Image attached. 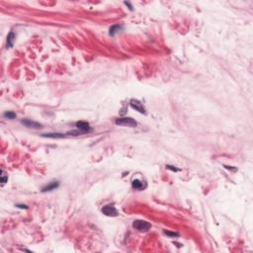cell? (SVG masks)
I'll list each match as a JSON object with an SVG mask.
<instances>
[{
    "label": "cell",
    "mask_w": 253,
    "mask_h": 253,
    "mask_svg": "<svg viewBox=\"0 0 253 253\" xmlns=\"http://www.w3.org/2000/svg\"><path fill=\"white\" fill-rule=\"evenodd\" d=\"M116 125L123 127H129V128H135L138 126V123L133 118L130 117H124V118H119L116 120Z\"/></svg>",
    "instance_id": "cell-1"
},
{
    "label": "cell",
    "mask_w": 253,
    "mask_h": 253,
    "mask_svg": "<svg viewBox=\"0 0 253 253\" xmlns=\"http://www.w3.org/2000/svg\"><path fill=\"white\" fill-rule=\"evenodd\" d=\"M133 227L140 232H146L151 228V224L145 221L138 220V221H135L134 222H133Z\"/></svg>",
    "instance_id": "cell-2"
},
{
    "label": "cell",
    "mask_w": 253,
    "mask_h": 253,
    "mask_svg": "<svg viewBox=\"0 0 253 253\" xmlns=\"http://www.w3.org/2000/svg\"><path fill=\"white\" fill-rule=\"evenodd\" d=\"M130 107H132L133 109H135V111H138V113H141V114H145L146 113L145 108V106L143 105V103H140L137 99H132V100H130Z\"/></svg>",
    "instance_id": "cell-3"
},
{
    "label": "cell",
    "mask_w": 253,
    "mask_h": 253,
    "mask_svg": "<svg viewBox=\"0 0 253 253\" xmlns=\"http://www.w3.org/2000/svg\"><path fill=\"white\" fill-rule=\"evenodd\" d=\"M102 213L107 217H117L119 215L118 211L113 205H106L105 207H103Z\"/></svg>",
    "instance_id": "cell-4"
},
{
    "label": "cell",
    "mask_w": 253,
    "mask_h": 253,
    "mask_svg": "<svg viewBox=\"0 0 253 253\" xmlns=\"http://www.w3.org/2000/svg\"><path fill=\"white\" fill-rule=\"evenodd\" d=\"M75 126L77 127V129L79 130H81L83 134H84V133H88V132H90V130H91L90 125L87 123V122L79 121V122H77V123L75 124Z\"/></svg>",
    "instance_id": "cell-5"
},
{
    "label": "cell",
    "mask_w": 253,
    "mask_h": 253,
    "mask_svg": "<svg viewBox=\"0 0 253 253\" xmlns=\"http://www.w3.org/2000/svg\"><path fill=\"white\" fill-rule=\"evenodd\" d=\"M21 123L27 128H31V129H42L43 128L40 123H37L35 121H31V120H22Z\"/></svg>",
    "instance_id": "cell-6"
},
{
    "label": "cell",
    "mask_w": 253,
    "mask_h": 253,
    "mask_svg": "<svg viewBox=\"0 0 253 253\" xmlns=\"http://www.w3.org/2000/svg\"><path fill=\"white\" fill-rule=\"evenodd\" d=\"M132 186L134 189L138 190V191H141V190H145L148 184L143 181L138 180V179H135V180H133V182H132Z\"/></svg>",
    "instance_id": "cell-7"
},
{
    "label": "cell",
    "mask_w": 253,
    "mask_h": 253,
    "mask_svg": "<svg viewBox=\"0 0 253 253\" xmlns=\"http://www.w3.org/2000/svg\"><path fill=\"white\" fill-rule=\"evenodd\" d=\"M58 186H59L58 181H51V183H48V185H46V186L43 187V188L42 189V192L46 193V192L53 191V190H56V188H58Z\"/></svg>",
    "instance_id": "cell-8"
},
{
    "label": "cell",
    "mask_w": 253,
    "mask_h": 253,
    "mask_svg": "<svg viewBox=\"0 0 253 253\" xmlns=\"http://www.w3.org/2000/svg\"><path fill=\"white\" fill-rule=\"evenodd\" d=\"M15 33L13 31H11L9 33V35H8L7 37V47L8 48H12L13 45H14V42H15Z\"/></svg>",
    "instance_id": "cell-9"
},
{
    "label": "cell",
    "mask_w": 253,
    "mask_h": 253,
    "mask_svg": "<svg viewBox=\"0 0 253 253\" xmlns=\"http://www.w3.org/2000/svg\"><path fill=\"white\" fill-rule=\"evenodd\" d=\"M43 138H64V135L62 134H56V133H50V134H43Z\"/></svg>",
    "instance_id": "cell-10"
},
{
    "label": "cell",
    "mask_w": 253,
    "mask_h": 253,
    "mask_svg": "<svg viewBox=\"0 0 253 253\" xmlns=\"http://www.w3.org/2000/svg\"><path fill=\"white\" fill-rule=\"evenodd\" d=\"M120 30H122V26L120 25H114L110 28V30H109V34L111 35V36H114V35H116L117 33H118Z\"/></svg>",
    "instance_id": "cell-11"
},
{
    "label": "cell",
    "mask_w": 253,
    "mask_h": 253,
    "mask_svg": "<svg viewBox=\"0 0 253 253\" xmlns=\"http://www.w3.org/2000/svg\"><path fill=\"white\" fill-rule=\"evenodd\" d=\"M3 117H4V118H6V119L13 120V119L16 118V114L14 112H10V111H9V112H5L3 114Z\"/></svg>",
    "instance_id": "cell-12"
},
{
    "label": "cell",
    "mask_w": 253,
    "mask_h": 253,
    "mask_svg": "<svg viewBox=\"0 0 253 253\" xmlns=\"http://www.w3.org/2000/svg\"><path fill=\"white\" fill-rule=\"evenodd\" d=\"M164 233L169 236V237H179V233L177 232H167V230H164Z\"/></svg>",
    "instance_id": "cell-13"
},
{
    "label": "cell",
    "mask_w": 253,
    "mask_h": 253,
    "mask_svg": "<svg viewBox=\"0 0 253 253\" xmlns=\"http://www.w3.org/2000/svg\"><path fill=\"white\" fill-rule=\"evenodd\" d=\"M166 167L168 168V169H170L172 171H180V169H178V168H176V167H173L172 165H167Z\"/></svg>",
    "instance_id": "cell-14"
},
{
    "label": "cell",
    "mask_w": 253,
    "mask_h": 253,
    "mask_svg": "<svg viewBox=\"0 0 253 253\" xmlns=\"http://www.w3.org/2000/svg\"><path fill=\"white\" fill-rule=\"evenodd\" d=\"M16 207H17V208H20V209H28V207H27L26 205H20V204L16 205Z\"/></svg>",
    "instance_id": "cell-15"
},
{
    "label": "cell",
    "mask_w": 253,
    "mask_h": 253,
    "mask_svg": "<svg viewBox=\"0 0 253 253\" xmlns=\"http://www.w3.org/2000/svg\"><path fill=\"white\" fill-rule=\"evenodd\" d=\"M7 177H5L4 175H2V177H1V182H2V184H4V183H6V181H7Z\"/></svg>",
    "instance_id": "cell-16"
},
{
    "label": "cell",
    "mask_w": 253,
    "mask_h": 253,
    "mask_svg": "<svg viewBox=\"0 0 253 253\" xmlns=\"http://www.w3.org/2000/svg\"><path fill=\"white\" fill-rule=\"evenodd\" d=\"M124 3L126 4V5H128V6L130 7V10H133V6H132V5H130V4L129 3V2H124Z\"/></svg>",
    "instance_id": "cell-17"
}]
</instances>
